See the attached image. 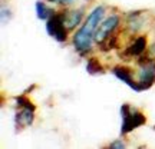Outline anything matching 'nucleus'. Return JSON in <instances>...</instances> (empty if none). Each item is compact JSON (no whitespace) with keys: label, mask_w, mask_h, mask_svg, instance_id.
Wrapping results in <instances>:
<instances>
[{"label":"nucleus","mask_w":155,"mask_h":149,"mask_svg":"<svg viewBox=\"0 0 155 149\" xmlns=\"http://www.w3.org/2000/svg\"><path fill=\"white\" fill-rule=\"evenodd\" d=\"M95 42L94 34L86 33L85 30L79 29L73 34V46L81 55H86L89 50L92 49V43Z\"/></svg>","instance_id":"nucleus-5"},{"label":"nucleus","mask_w":155,"mask_h":149,"mask_svg":"<svg viewBox=\"0 0 155 149\" xmlns=\"http://www.w3.org/2000/svg\"><path fill=\"white\" fill-rule=\"evenodd\" d=\"M65 13L63 11H55V15L46 20V30L48 33L55 37L58 42H66L68 39V29L65 26Z\"/></svg>","instance_id":"nucleus-2"},{"label":"nucleus","mask_w":155,"mask_h":149,"mask_svg":"<svg viewBox=\"0 0 155 149\" xmlns=\"http://www.w3.org/2000/svg\"><path fill=\"white\" fill-rule=\"evenodd\" d=\"M83 9H75V10H66L65 13V26L68 30H73L75 28H78L83 19Z\"/></svg>","instance_id":"nucleus-10"},{"label":"nucleus","mask_w":155,"mask_h":149,"mask_svg":"<svg viewBox=\"0 0 155 149\" xmlns=\"http://www.w3.org/2000/svg\"><path fill=\"white\" fill-rule=\"evenodd\" d=\"M99 49L102 52H109L111 49H116L118 47V36L116 34H111L106 39H104L102 42H99Z\"/></svg>","instance_id":"nucleus-13"},{"label":"nucleus","mask_w":155,"mask_h":149,"mask_svg":"<svg viewBox=\"0 0 155 149\" xmlns=\"http://www.w3.org/2000/svg\"><path fill=\"white\" fill-rule=\"evenodd\" d=\"M48 2H52V3H58V5H71V3H73L75 0H48Z\"/></svg>","instance_id":"nucleus-17"},{"label":"nucleus","mask_w":155,"mask_h":149,"mask_svg":"<svg viewBox=\"0 0 155 149\" xmlns=\"http://www.w3.org/2000/svg\"><path fill=\"white\" fill-rule=\"evenodd\" d=\"M15 100H16V103L20 108H26V109H32V111H35L36 109V106L33 105V102L30 99H28L25 95H20V96H16L15 98Z\"/></svg>","instance_id":"nucleus-15"},{"label":"nucleus","mask_w":155,"mask_h":149,"mask_svg":"<svg viewBox=\"0 0 155 149\" xmlns=\"http://www.w3.org/2000/svg\"><path fill=\"white\" fill-rule=\"evenodd\" d=\"M112 73L115 75L119 80H122L124 83H127L128 86L131 89H134L135 92H142V89L139 86L138 82H135L132 77V72H131V69L127 66H115L112 69Z\"/></svg>","instance_id":"nucleus-8"},{"label":"nucleus","mask_w":155,"mask_h":149,"mask_svg":"<svg viewBox=\"0 0 155 149\" xmlns=\"http://www.w3.org/2000/svg\"><path fill=\"white\" fill-rule=\"evenodd\" d=\"M53 15H55L53 9L48 7L43 2H36V16H38V19H40V20H48V19H50Z\"/></svg>","instance_id":"nucleus-12"},{"label":"nucleus","mask_w":155,"mask_h":149,"mask_svg":"<svg viewBox=\"0 0 155 149\" xmlns=\"http://www.w3.org/2000/svg\"><path fill=\"white\" fill-rule=\"evenodd\" d=\"M155 82V62H151L148 65L142 66L141 72L138 75V83L141 89H150Z\"/></svg>","instance_id":"nucleus-7"},{"label":"nucleus","mask_w":155,"mask_h":149,"mask_svg":"<svg viewBox=\"0 0 155 149\" xmlns=\"http://www.w3.org/2000/svg\"><path fill=\"white\" fill-rule=\"evenodd\" d=\"M35 111L32 109H26V108H23L20 112H17L16 113V126L17 128H25V126H30L35 121Z\"/></svg>","instance_id":"nucleus-11"},{"label":"nucleus","mask_w":155,"mask_h":149,"mask_svg":"<svg viewBox=\"0 0 155 149\" xmlns=\"http://www.w3.org/2000/svg\"><path fill=\"white\" fill-rule=\"evenodd\" d=\"M142 10H135L131 11L128 15V22H127V28L129 33H137L141 29L144 28V17H142Z\"/></svg>","instance_id":"nucleus-9"},{"label":"nucleus","mask_w":155,"mask_h":149,"mask_svg":"<svg viewBox=\"0 0 155 149\" xmlns=\"http://www.w3.org/2000/svg\"><path fill=\"white\" fill-rule=\"evenodd\" d=\"M125 146H127V145L124 144V141H122V139H116V141H114L112 144H109L108 148H111V149H124Z\"/></svg>","instance_id":"nucleus-16"},{"label":"nucleus","mask_w":155,"mask_h":149,"mask_svg":"<svg viewBox=\"0 0 155 149\" xmlns=\"http://www.w3.org/2000/svg\"><path fill=\"white\" fill-rule=\"evenodd\" d=\"M104 16H105V6H102V5L96 6L94 10L89 13V16L86 17V20H85V23L81 26V29L85 30V32L89 34H94V39H95V32H96L98 26L101 24Z\"/></svg>","instance_id":"nucleus-4"},{"label":"nucleus","mask_w":155,"mask_h":149,"mask_svg":"<svg viewBox=\"0 0 155 149\" xmlns=\"http://www.w3.org/2000/svg\"><path fill=\"white\" fill-rule=\"evenodd\" d=\"M147 50V37L145 36H138L134 40L132 43L124 50V53H119L121 57H124V60H129L134 56H141Z\"/></svg>","instance_id":"nucleus-6"},{"label":"nucleus","mask_w":155,"mask_h":149,"mask_svg":"<svg viewBox=\"0 0 155 149\" xmlns=\"http://www.w3.org/2000/svg\"><path fill=\"white\" fill-rule=\"evenodd\" d=\"M119 20L121 19H119L118 15H111V16L106 17L105 20H102L101 24L98 26V29H96V32H95V42L99 43V42H102L108 36L114 34V32L119 26Z\"/></svg>","instance_id":"nucleus-3"},{"label":"nucleus","mask_w":155,"mask_h":149,"mask_svg":"<svg viewBox=\"0 0 155 149\" xmlns=\"http://www.w3.org/2000/svg\"><path fill=\"white\" fill-rule=\"evenodd\" d=\"M121 115H122V128H121L122 135H127V133H129L131 131L137 129L138 126L144 125L147 122L145 115L142 112L135 111V109L132 111L128 103L121 106Z\"/></svg>","instance_id":"nucleus-1"},{"label":"nucleus","mask_w":155,"mask_h":149,"mask_svg":"<svg viewBox=\"0 0 155 149\" xmlns=\"http://www.w3.org/2000/svg\"><path fill=\"white\" fill-rule=\"evenodd\" d=\"M85 2H92V0H85Z\"/></svg>","instance_id":"nucleus-18"},{"label":"nucleus","mask_w":155,"mask_h":149,"mask_svg":"<svg viewBox=\"0 0 155 149\" xmlns=\"http://www.w3.org/2000/svg\"><path fill=\"white\" fill-rule=\"evenodd\" d=\"M86 72L89 75H98V73H104V67L96 57H89L86 63Z\"/></svg>","instance_id":"nucleus-14"}]
</instances>
